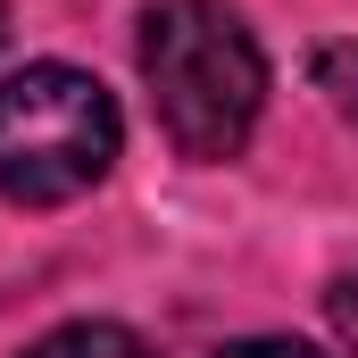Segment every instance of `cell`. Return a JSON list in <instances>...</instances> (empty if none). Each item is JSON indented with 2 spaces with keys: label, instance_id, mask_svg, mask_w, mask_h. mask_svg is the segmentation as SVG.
Segmentation results:
<instances>
[{
  "label": "cell",
  "instance_id": "cell-1",
  "mask_svg": "<svg viewBox=\"0 0 358 358\" xmlns=\"http://www.w3.org/2000/svg\"><path fill=\"white\" fill-rule=\"evenodd\" d=\"M142 84L183 159H234L267 108V59L225 0H159L142 17Z\"/></svg>",
  "mask_w": 358,
  "mask_h": 358
},
{
  "label": "cell",
  "instance_id": "cell-2",
  "mask_svg": "<svg viewBox=\"0 0 358 358\" xmlns=\"http://www.w3.org/2000/svg\"><path fill=\"white\" fill-rule=\"evenodd\" d=\"M117 142H125V117H117L108 84L84 67L42 59L0 84V200H17V208L84 200L117 167Z\"/></svg>",
  "mask_w": 358,
  "mask_h": 358
},
{
  "label": "cell",
  "instance_id": "cell-3",
  "mask_svg": "<svg viewBox=\"0 0 358 358\" xmlns=\"http://www.w3.org/2000/svg\"><path fill=\"white\" fill-rule=\"evenodd\" d=\"M25 358H150V342H142L134 325L92 317V325H59V334H42Z\"/></svg>",
  "mask_w": 358,
  "mask_h": 358
},
{
  "label": "cell",
  "instance_id": "cell-4",
  "mask_svg": "<svg viewBox=\"0 0 358 358\" xmlns=\"http://www.w3.org/2000/svg\"><path fill=\"white\" fill-rule=\"evenodd\" d=\"M317 92L358 125V42H325V50H317Z\"/></svg>",
  "mask_w": 358,
  "mask_h": 358
},
{
  "label": "cell",
  "instance_id": "cell-5",
  "mask_svg": "<svg viewBox=\"0 0 358 358\" xmlns=\"http://www.w3.org/2000/svg\"><path fill=\"white\" fill-rule=\"evenodd\" d=\"M217 358H317L308 342H283V334H259V342H234V350H217Z\"/></svg>",
  "mask_w": 358,
  "mask_h": 358
},
{
  "label": "cell",
  "instance_id": "cell-6",
  "mask_svg": "<svg viewBox=\"0 0 358 358\" xmlns=\"http://www.w3.org/2000/svg\"><path fill=\"white\" fill-rule=\"evenodd\" d=\"M325 308H334V334L358 350V275H350V283H334V300H325Z\"/></svg>",
  "mask_w": 358,
  "mask_h": 358
}]
</instances>
